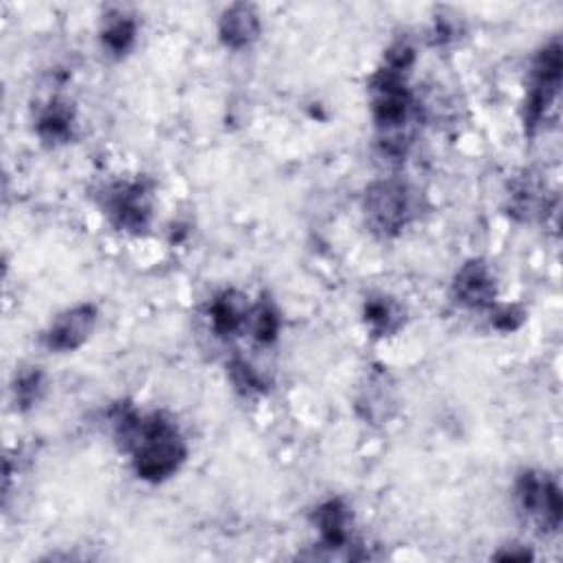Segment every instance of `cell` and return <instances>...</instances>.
<instances>
[{"mask_svg": "<svg viewBox=\"0 0 563 563\" xmlns=\"http://www.w3.org/2000/svg\"><path fill=\"white\" fill-rule=\"evenodd\" d=\"M218 36L229 49H244L260 36V16L251 5H233L229 8L220 23Z\"/></svg>", "mask_w": 563, "mask_h": 563, "instance_id": "9", "label": "cell"}, {"mask_svg": "<svg viewBox=\"0 0 563 563\" xmlns=\"http://www.w3.org/2000/svg\"><path fill=\"white\" fill-rule=\"evenodd\" d=\"M231 376H233V383L240 390H262V383H260L257 374L244 361H233L231 363Z\"/></svg>", "mask_w": 563, "mask_h": 563, "instance_id": "17", "label": "cell"}, {"mask_svg": "<svg viewBox=\"0 0 563 563\" xmlns=\"http://www.w3.org/2000/svg\"><path fill=\"white\" fill-rule=\"evenodd\" d=\"M363 216L376 236L394 238L418 216L416 192L400 179L376 181L363 196Z\"/></svg>", "mask_w": 563, "mask_h": 563, "instance_id": "3", "label": "cell"}, {"mask_svg": "<svg viewBox=\"0 0 563 563\" xmlns=\"http://www.w3.org/2000/svg\"><path fill=\"white\" fill-rule=\"evenodd\" d=\"M313 522L320 530L322 546L328 550H342L350 543V513L342 500H328L315 508Z\"/></svg>", "mask_w": 563, "mask_h": 563, "instance_id": "10", "label": "cell"}, {"mask_svg": "<svg viewBox=\"0 0 563 563\" xmlns=\"http://www.w3.org/2000/svg\"><path fill=\"white\" fill-rule=\"evenodd\" d=\"M522 322H524V313H522L519 309H515V307H504V309H500V311L493 315V324H495L500 331H504V333L519 328Z\"/></svg>", "mask_w": 563, "mask_h": 563, "instance_id": "18", "label": "cell"}, {"mask_svg": "<svg viewBox=\"0 0 563 563\" xmlns=\"http://www.w3.org/2000/svg\"><path fill=\"white\" fill-rule=\"evenodd\" d=\"M136 38V23L125 14H112L101 29V43L112 56H125Z\"/></svg>", "mask_w": 563, "mask_h": 563, "instance_id": "13", "label": "cell"}, {"mask_svg": "<svg viewBox=\"0 0 563 563\" xmlns=\"http://www.w3.org/2000/svg\"><path fill=\"white\" fill-rule=\"evenodd\" d=\"M106 214L117 229L144 233L153 220V192L146 181L115 185L106 196Z\"/></svg>", "mask_w": 563, "mask_h": 563, "instance_id": "6", "label": "cell"}, {"mask_svg": "<svg viewBox=\"0 0 563 563\" xmlns=\"http://www.w3.org/2000/svg\"><path fill=\"white\" fill-rule=\"evenodd\" d=\"M414 67V47L405 40L390 47L383 67L372 77V119L379 148L385 157H403L414 141L418 115L416 101L407 88V75Z\"/></svg>", "mask_w": 563, "mask_h": 563, "instance_id": "1", "label": "cell"}, {"mask_svg": "<svg viewBox=\"0 0 563 563\" xmlns=\"http://www.w3.org/2000/svg\"><path fill=\"white\" fill-rule=\"evenodd\" d=\"M517 500L522 511L541 528V532H556L561 526L563 500L559 484L539 471H524L517 478Z\"/></svg>", "mask_w": 563, "mask_h": 563, "instance_id": "5", "label": "cell"}, {"mask_svg": "<svg viewBox=\"0 0 563 563\" xmlns=\"http://www.w3.org/2000/svg\"><path fill=\"white\" fill-rule=\"evenodd\" d=\"M95 324L97 309L93 304L73 307L53 320L45 335V344L53 352H73L88 342Z\"/></svg>", "mask_w": 563, "mask_h": 563, "instance_id": "8", "label": "cell"}, {"mask_svg": "<svg viewBox=\"0 0 563 563\" xmlns=\"http://www.w3.org/2000/svg\"><path fill=\"white\" fill-rule=\"evenodd\" d=\"M247 326L251 328V335H253L255 342H260V344H273V342L277 339V333H279V313H277L275 304L262 298V300L251 309Z\"/></svg>", "mask_w": 563, "mask_h": 563, "instance_id": "14", "label": "cell"}, {"mask_svg": "<svg viewBox=\"0 0 563 563\" xmlns=\"http://www.w3.org/2000/svg\"><path fill=\"white\" fill-rule=\"evenodd\" d=\"M117 445L132 454V467L141 480L164 482L172 478L188 458L179 428L164 414H139L130 405L112 411Z\"/></svg>", "mask_w": 563, "mask_h": 563, "instance_id": "2", "label": "cell"}, {"mask_svg": "<svg viewBox=\"0 0 563 563\" xmlns=\"http://www.w3.org/2000/svg\"><path fill=\"white\" fill-rule=\"evenodd\" d=\"M16 403H21L23 409L32 407L40 392H43V374L36 370V372H27V374H21L19 383H16Z\"/></svg>", "mask_w": 563, "mask_h": 563, "instance_id": "16", "label": "cell"}, {"mask_svg": "<svg viewBox=\"0 0 563 563\" xmlns=\"http://www.w3.org/2000/svg\"><path fill=\"white\" fill-rule=\"evenodd\" d=\"M363 315H366L368 326H370L376 335H387V333H394V331H396L398 313H396L394 304H392L387 298L368 300Z\"/></svg>", "mask_w": 563, "mask_h": 563, "instance_id": "15", "label": "cell"}, {"mask_svg": "<svg viewBox=\"0 0 563 563\" xmlns=\"http://www.w3.org/2000/svg\"><path fill=\"white\" fill-rule=\"evenodd\" d=\"M454 300L471 311L491 309L498 298V282L484 260H469L454 277Z\"/></svg>", "mask_w": 563, "mask_h": 563, "instance_id": "7", "label": "cell"}, {"mask_svg": "<svg viewBox=\"0 0 563 563\" xmlns=\"http://www.w3.org/2000/svg\"><path fill=\"white\" fill-rule=\"evenodd\" d=\"M249 313H251V307L244 300V296L236 291H225L212 302V309H209L212 328L218 337H233L242 328H247Z\"/></svg>", "mask_w": 563, "mask_h": 563, "instance_id": "11", "label": "cell"}, {"mask_svg": "<svg viewBox=\"0 0 563 563\" xmlns=\"http://www.w3.org/2000/svg\"><path fill=\"white\" fill-rule=\"evenodd\" d=\"M561 69H563L561 45H559V40H552L532 60L528 93H526V104H524L526 134H535V130L541 125L543 117H548V110L552 108L554 99L559 97Z\"/></svg>", "mask_w": 563, "mask_h": 563, "instance_id": "4", "label": "cell"}, {"mask_svg": "<svg viewBox=\"0 0 563 563\" xmlns=\"http://www.w3.org/2000/svg\"><path fill=\"white\" fill-rule=\"evenodd\" d=\"M73 125H75V117H73V108L64 101H51L38 117L36 123V132L38 136L49 146H60L67 144V141L73 139Z\"/></svg>", "mask_w": 563, "mask_h": 563, "instance_id": "12", "label": "cell"}]
</instances>
